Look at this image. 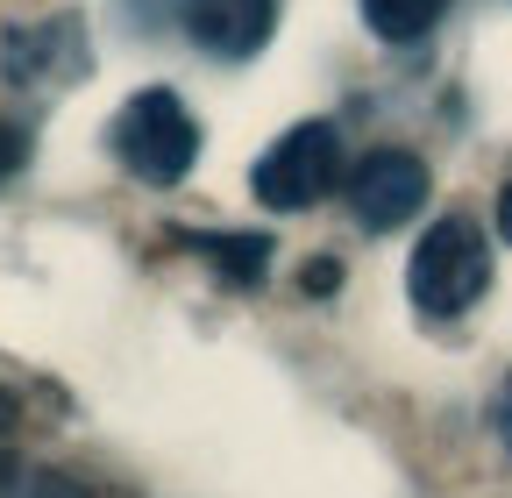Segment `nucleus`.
I'll list each match as a JSON object with an SVG mask.
<instances>
[{
	"label": "nucleus",
	"instance_id": "f257e3e1",
	"mask_svg": "<svg viewBox=\"0 0 512 498\" xmlns=\"http://www.w3.org/2000/svg\"><path fill=\"white\" fill-rule=\"evenodd\" d=\"M491 285V249H484V228L470 214H441L420 249H413V264H406V292L427 321H456L470 314V306L484 299Z\"/></svg>",
	"mask_w": 512,
	"mask_h": 498
},
{
	"label": "nucleus",
	"instance_id": "f03ea898",
	"mask_svg": "<svg viewBox=\"0 0 512 498\" xmlns=\"http://www.w3.org/2000/svg\"><path fill=\"white\" fill-rule=\"evenodd\" d=\"M114 157L143 185H178L192 164H200V121H192V107L178 93L150 86V93H136L114 114Z\"/></svg>",
	"mask_w": 512,
	"mask_h": 498
},
{
	"label": "nucleus",
	"instance_id": "7ed1b4c3",
	"mask_svg": "<svg viewBox=\"0 0 512 498\" xmlns=\"http://www.w3.org/2000/svg\"><path fill=\"white\" fill-rule=\"evenodd\" d=\"M342 185V136L335 121H299L256 157V200L278 214H306Z\"/></svg>",
	"mask_w": 512,
	"mask_h": 498
},
{
	"label": "nucleus",
	"instance_id": "20e7f679",
	"mask_svg": "<svg viewBox=\"0 0 512 498\" xmlns=\"http://www.w3.org/2000/svg\"><path fill=\"white\" fill-rule=\"evenodd\" d=\"M427 207V164L413 150H370L356 171H349V214L384 235V228H406L413 214Z\"/></svg>",
	"mask_w": 512,
	"mask_h": 498
},
{
	"label": "nucleus",
	"instance_id": "39448f33",
	"mask_svg": "<svg viewBox=\"0 0 512 498\" xmlns=\"http://www.w3.org/2000/svg\"><path fill=\"white\" fill-rule=\"evenodd\" d=\"M0 72L36 86V79H79L86 72V36L72 15L57 22H29V29H8L0 36Z\"/></svg>",
	"mask_w": 512,
	"mask_h": 498
},
{
	"label": "nucleus",
	"instance_id": "423d86ee",
	"mask_svg": "<svg viewBox=\"0 0 512 498\" xmlns=\"http://www.w3.org/2000/svg\"><path fill=\"white\" fill-rule=\"evenodd\" d=\"M278 29V0H185V36L214 57H256Z\"/></svg>",
	"mask_w": 512,
	"mask_h": 498
},
{
	"label": "nucleus",
	"instance_id": "0eeeda50",
	"mask_svg": "<svg viewBox=\"0 0 512 498\" xmlns=\"http://www.w3.org/2000/svg\"><path fill=\"white\" fill-rule=\"evenodd\" d=\"M185 249H200V257L235 285H256L271 271V242L264 235H185Z\"/></svg>",
	"mask_w": 512,
	"mask_h": 498
},
{
	"label": "nucleus",
	"instance_id": "6e6552de",
	"mask_svg": "<svg viewBox=\"0 0 512 498\" xmlns=\"http://www.w3.org/2000/svg\"><path fill=\"white\" fill-rule=\"evenodd\" d=\"M441 15H448V0H363V22L384 43H420Z\"/></svg>",
	"mask_w": 512,
	"mask_h": 498
},
{
	"label": "nucleus",
	"instance_id": "1a4fd4ad",
	"mask_svg": "<svg viewBox=\"0 0 512 498\" xmlns=\"http://www.w3.org/2000/svg\"><path fill=\"white\" fill-rule=\"evenodd\" d=\"M0 498H93V491L79 477H64V470H36V463L0 449Z\"/></svg>",
	"mask_w": 512,
	"mask_h": 498
},
{
	"label": "nucleus",
	"instance_id": "9d476101",
	"mask_svg": "<svg viewBox=\"0 0 512 498\" xmlns=\"http://www.w3.org/2000/svg\"><path fill=\"white\" fill-rule=\"evenodd\" d=\"M29 164V129H15V121H0V178H15Z\"/></svg>",
	"mask_w": 512,
	"mask_h": 498
},
{
	"label": "nucleus",
	"instance_id": "9b49d317",
	"mask_svg": "<svg viewBox=\"0 0 512 498\" xmlns=\"http://www.w3.org/2000/svg\"><path fill=\"white\" fill-rule=\"evenodd\" d=\"M335 278H342L335 264H313V271H306V292H335Z\"/></svg>",
	"mask_w": 512,
	"mask_h": 498
},
{
	"label": "nucleus",
	"instance_id": "f8f14e48",
	"mask_svg": "<svg viewBox=\"0 0 512 498\" xmlns=\"http://www.w3.org/2000/svg\"><path fill=\"white\" fill-rule=\"evenodd\" d=\"M498 235H505V242H512V178H505V185H498Z\"/></svg>",
	"mask_w": 512,
	"mask_h": 498
},
{
	"label": "nucleus",
	"instance_id": "ddd939ff",
	"mask_svg": "<svg viewBox=\"0 0 512 498\" xmlns=\"http://www.w3.org/2000/svg\"><path fill=\"white\" fill-rule=\"evenodd\" d=\"M15 420H22V406H15V392H0V442L15 434Z\"/></svg>",
	"mask_w": 512,
	"mask_h": 498
},
{
	"label": "nucleus",
	"instance_id": "4468645a",
	"mask_svg": "<svg viewBox=\"0 0 512 498\" xmlns=\"http://www.w3.org/2000/svg\"><path fill=\"white\" fill-rule=\"evenodd\" d=\"M491 420H498V434H505V449H512V385L498 392V413H491Z\"/></svg>",
	"mask_w": 512,
	"mask_h": 498
}]
</instances>
